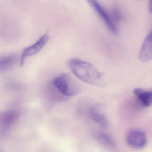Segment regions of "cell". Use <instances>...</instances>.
<instances>
[{"mask_svg":"<svg viewBox=\"0 0 152 152\" xmlns=\"http://www.w3.org/2000/svg\"><path fill=\"white\" fill-rule=\"evenodd\" d=\"M67 64L74 75L84 82L97 86L105 85L103 75L92 64L78 59L69 60Z\"/></svg>","mask_w":152,"mask_h":152,"instance_id":"obj_1","label":"cell"},{"mask_svg":"<svg viewBox=\"0 0 152 152\" xmlns=\"http://www.w3.org/2000/svg\"><path fill=\"white\" fill-rule=\"evenodd\" d=\"M54 88L65 96H72L80 91L79 86L68 74H60L55 77L52 81Z\"/></svg>","mask_w":152,"mask_h":152,"instance_id":"obj_2","label":"cell"},{"mask_svg":"<svg viewBox=\"0 0 152 152\" xmlns=\"http://www.w3.org/2000/svg\"><path fill=\"white\" fill-rule=\"evenodd\" d=\"M92 9L103 20L109 30L114 34L118 33V28L111 17L98 0H86Z\"/></svg>","mask_w":152,"mask_h":152,"instance_id":"obj_3","label":"cell"},{"mask_svg":"<svg viewBox=\"0 0 152 152\" xmlns=\"http://www.w3.org/2000/svg\"><path fill=\"white\" fill-rule=\"evenodd\" d=\"M49 39L48 34H45L41 37L35 43L24 49L22 51L20 60L21 66L24 65L25 59L27 58L33 56L40 51L47 43Z\"/></svg>","mask_w":152,"mask_h":152,"instance_id":"obj_4","label":"cell"},{"mask_svg":"<svg viewBox=\"0 0 152 152\" xmlns=\"http://www.w3.org/2000/svg\"><path fill=\"white\" fill-rule=\"evenodd\" d=\"M128 145L132 148L141 149L145 146L147 136L145 132L138 129H134L128 133L126 137Z\"/></svg>","mask_w":152,"mask_h":152,"instance_id":"obj_5","label":"cell"},{"mask_svg":"<svg viewBox=\"0 0 152 152\" xmlns=\"http://www.w3.org/2000/svg\"><path fill=\"white\" fill-rule=\"evenodd\" d=\"M21 113L16 110L0 112V127L3 130H8L19 118Z\"/></svg>","mask_w":152,"mask_h":152,"instance_id":"obj_6","label":"cell"},{"mask_svg":"<svg viewBox=\"0 0 152 152\" xmlns=\"http://www.w3.org/2000/svg\"><path fill=\"white\" fill-rule=\"evenodd\" d=\"M152 58V34H148L145 39L139 53V59L142 62L150 61Z\"/></svg>","mask_w":152,"mask_h":152,"instance_id":"obj_7","label":"cell"},{"mask_svg":"<svg viewBox=\"0 0 152 152\" xmlns=\"http://www.w3.org/2000/svg\"><path fill=\"white\" fill-rule=\"evenodd\" d=\"M134 94L143 107H150L152 104L151 91H147L142 88H136L133 90Z\"/></svg>","mask_w":152,"mask_h":152,"instance_id":"obj_8","label":"cell"},{"mask_svg":"<svg viewBox=\"0 0 152 152\" xmlns=\"http://www.w3.org/2000/svg\"><path fill=\"white\" fill-rule=\"evenodd\" d=\"M88 113L89 117L93 121L102 126L106 127L108 126V121L106 117L96 107L90 108Z\"/></svg>","mask_w":152,"mask_h":152,"instance_id":"obj_9","label":"cell"},{"mask_svg":"<svg viewBox=\"0 0 152 152\" xmlns=\"http://www.w3.org/2000/svg\"><path fill=\"white\" fill-rule=\"evenodd\" d=\"M17 56L14 55H5L0 57V72L7 71L16 64Z\"/></svg>","mask_w":152,"mask_h":152,"instance_id":"obj_10","label":"cell"},{"mask_svg":"<svg viewBox=\"0 0 152 152\" xmlns=\"http://www.w3.org/2000/svg\"><path fill=\"white\" fill-rule=\"evenodd\" d=\"M112 18L114 22H119L122 19V15L118 8H114L112 10Z\"/></svg>","mask_w":152,"mask_h":152,"instance_id":"obj_11","label":"cell"},{"mask_svg":"<svg viewBox=\"0 0 152 152\" xmlns=\"http://www.w3.org/2000/svg\"><path fill=\"white\" fill-rule=\"evenodd\" d=\"M149 11H150V12H152L151 0H150V1H149Z\"/></svg>","mask_w":152,"mask_h":152,"instance_id":"obj_12","label":"cell"}]
</instances>
